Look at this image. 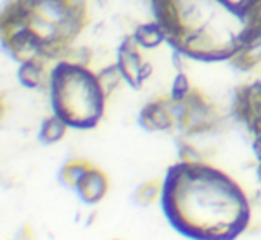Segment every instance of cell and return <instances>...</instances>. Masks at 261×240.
I'll return each mask as SVG.
<instances>
[{
    "label": "cell",
    "instance_id": "obj_6",
    "mask_svg": "<svg viewBox=\"0 0 261 240\" xmlns=\"http://www.w3.org/2000/svg\"><path fill=\"white\" fill-rule=\"evenodd\" d=\"M91 168H92V166H91L89 163L83 162V160H72V162H69V163L63 168V171H62V179L65 180V183H68V185L77 188V185L80 183V180L85 177V174H86Z\"/></svg>",
    "mask_w": 261,
    "mask_h": 240
},
{
    "label": "cell",
    "instance_id": "obj_5",
    "mask_svg": "<svg viewBox=\"0 0 261 240\" xmlns=\"http://www.w3.org/2000/svg\"><path fill=\"white\" fill-rule=\"evenodd\" d=\"M95 76H97V82H98L105 97L111 95L117 89L120 82L124 80L118 65H109V66L103 68L101 71H98V74H95Z\"/></svg>",
    "mask_w": 261,
    "mask_h": 240
},
{
    "label": "cell",
    "instance_id": "obj_4",
    "mask_svg": "<svg viewBox=\"0 0 261 240\" xmlns=\"http://www.w3.org/2000/svg\"><path fill=\"white\" fill-rule=\"evenodd\" d=\"M68 124L62 117H59L57 114H54L53 117L46 118L42 128H40V140L45 143H54L59 142L66 131Z\"/></svg>",
    "mask_w": 261,
    "mask_h": 240
},
{
    "label": "cell",
    "instance_id": "obj_8",
    "mask_svg": "<svg viewBox=\"0 0 261 240\" xmlns=\"http://www.w3.org/2000/svg\"><path fill=\"white\" fill-rule=\"evenodd\" d=\"M192 91L191 85H189V79L185 74V71H180L172 83V91H171V97L174 100H185L188 97V94Z\"/></svg>",
    "mask_w": 261,
    "mask_h": 240
},
{
    "label": "cell",
    "instance_id": "obj_3",
    "mask_svg": "<svg viewBox=\"0 0 261 240\" xmlns=\"http://www.w3.org/2000/svg\"><path fill=\"white\" fill-rule=\"evenodd\" d=\"M134 39L143 48H155L163 40H166V33L159 22L154 23H143L136 28Z\"/></svg>",
    "mask_w": 261,
    "mask_h": 240
},
{
    "label": "cell",
    "instance_id": "obj_1",
    "mask_svg": "<svg viewBox=\"0 0 261 240\" xmlns=\"http://www.w3.org/2000/svg\"><path fill=\"white\" fill-rule=\"evenodd\" d=\"M142 124L151 131H166L171 130L175 122L168 109V99H155L145 106L142 111Z\"/></svg>",
    "mask_w": 261,
    "mask_h": 240
},
{
    "label": "cell",
    "instance_id": "obj_9",
    "mask_svg": "<svg viewBox=\"0 0 261 240\" xmlns=\"http://www.w3.org/2000/svg\"><path fill=\"white\" fill-rule=\"evenodd\" d=\"M152 71H154V68H152V65L149 63V62H143V65H142V69H140V76H142V80L145 82L148 77H151L152 76Z\"/></svg>",
    "mask_w": 261,
    "mask_h": 240
},
{
    "label": "cell",
    "instance_id": "obj_2",
    "mask_svg": "<svg viewBox=\"0 0 261 240\" xmlns=\"http://www.w3.org/2000/svg\"><path fill=\"white\" fill-rule=\"evenodd\" d=\"M79 193L86 202H98L108 191V177L97 168H91L77 185Z\"/></svg>",
    "mask_w": 261,
    "mask_h": 240
},
{
    "label": "cell",
    "instance_id": "obj_7",
    "mask_svg": "<svg viewBox=\"0 0 261 240\" xmlns=\"http://www.w3.org/2000/svg\"><path fill=\"white\" fill-rule=\"evenodd\" d=\"M163 194V188L159 182H148L137 191V200L140 203H152Z\"/></svg>",
    "mask_w": 261,
    "mask_h": 240
}]
</instances>
